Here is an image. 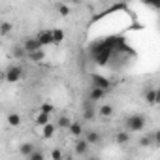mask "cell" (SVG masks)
I'll use <instances>...</instances> for the list:
<instances>
[{
    "label": "cell",
    "instance_id": "ffe728a7",
    "mask_svg": "<svg viewBox=\"0 0 160 160\" xmlns=\"http://www.w3.org/2000/svg\"><path fill=\"white\" fill-rule=\"evenodd\" d=\"M21 121H23V119H21L19 113H10V115H8V124H10V126H15V128H17V126L21 124Z\"/></svg>",
    "mask_w": 160,
    "mask_h": 160
},
{
    "label": "cell",
    "instance_id": "7c38bea8",
    "mask_svg": "<svg viewBox=\"0 0 160 160\" xmlns=\"http://www.w3.org/2000/svg\"><path fill=\"white\" fill-rule=\"evenodd\" d=\"M55 132H57V124H55V122H49V124H45V126L42 128V138H43V139H51V138L55 136Z\"/></svg>",
    "mask_w": 160,
    "mask_h": 160
},
{
    "label": "cell",
    "instance_id": "9a60e30c",
    "mask_svg": "<svg viewBox=\"0 0 160 160\" xmlns=\"http://www.w3.org/2000/svg\"><path fill=\"white\" fill-rule=\"evenodd\" d=\"M51 40H53L55 45L57 43H62L64 42V30L62 28H51Z\"/></svg>",
    "mask_w": 160,
    "mask_h": 160
},
{
    "label": "cell",
    "instance_id": "d6986e66",
    "mask_svg": "<svg viewBox=\"0 0 160 160\" xmlns=\"http://www.w3.org/2000/svg\"><path fill=\"white\" fill-rule=\"evenodd\" d=\"M34 122H36L40 128H43V126H45V124H49L51 121H49V115H45V113H40V111H38V115H36V121H34Z\"/></svg>",
    "mask_w": 160,
    "mask_h": 160
},
{
    "label": "cell",
    "instance_id": "30bf717a",
    "mask_svg": "<svg viewBox=\"0 0 160 160\" xmlns=\"http://www.w3.org/2000/svg\"><path fill=\"white\" fill-rule=\"evenodd\" d=\"M89 149H91V145H89L83 138H79V139L75 141V152H77V154H81V156H83V154L89 152Z\"/></svg>",
    "mask_w": 160,
    "mask_h": 160
},
{
    "label": "cell",
    "instance_id": "ba28073f",
    "mask_svg": "<svg viewBox=\"0 0 160 160\" xmlns=\"http://www.w3.org/2000/svg\"><path fill=\"white\" fill-rule=\"evenodd\" d=\"M106 94H108L106 91H100V89H94V87H92L91 92H89V102H91V104H92V102H102V100L106 98Z\"/></svg>",
    "mask_w": 160,
    "mask_h": 160
},
{
    "label": "cell",
    "instance_id": "44dd1931",
    "mask_svg": "<svg viewBox=\"0 0 160 160\" xmlns=\"http://www.w3.org/2000/svg\"><path fill=\"white\" fill-rule=\"evenodd\" d=\"M28 58H30L32 62H42V60L45 58V51H43V49L34 51V53H30V55H28Z\"/></svg>",
    "mask_w": 160,
    "mask_h": 160
},
{
    "label": "cell",
    "instance_id": "277c9868",
    "mask_svg": "<svg viewBox=\"0 0 160 160\" xmlns=\"http://www.w3.org/2000/svg\"><path fill=\"white\" fill-rule=\"evenodd\" d=\"M143 96H145V102L149 106H156L160 102V91H156V89H147L143 92Z\"/></svg>",
    "mask_w": 160,
    "mask_h": 160
},
{
    "label": "cell",
    "instance_id": "cb8c5ba5",
    "mask_svg": "<svg viewBox=\"0 0 160 160\" xmlns=\"http://www.w3.org/2000/svg\"><path fill=\"white\" fill-rule=\"evenodd\" d=\"M25 55H27V53H25V49H23L21 45H13V57H15V58L21 60V58H25Z\"/></svg>",
    "mask_w": 160,
    "mask_h": 160
},
{
    "label": "cell",
    "instance_id": "7a4b0ae2",
    "mask_svg": "<svg viewBox=\"0 0 160 160\" xmlns=\"http://www.w3.org/2000/svg\"><path fill=\"white\" fill-rule=\"evenodd\" d=\"M23 75H25V70H23V66H10L8 70H6V73H4V79L8 83H17V81H21L23 79Z\"/></svg>",
    "mask_w": 160,
    "mask_h": 160
},
{
    "label": "cell",
    "instance_id": "8992f818",
    "mask_svg": "<svg viewBox=\"0 0 160 160\" xmlns=\"http://www.w3.org/2000/svg\"><path fill=\"white\" fill-rule=\"evenodd\" d=\"M21 47L25 49V53H27V55H30V53H34V51H40V49H42V45L38 43V40H36V38H27V40H25V43H23Z\"/></svg>",
    "mask_w": 160,
    "mask_h": 160
},
{
    "label": "cell",
    "instance_id": "7402d4cb",
    "mask_svg": "<svg viewBox=\"0 0 160 160\" xmlns=\"http://www.w3.org/2000/svg\"><path fill=\"white\" fill-rule=\"evenodd\" d=\"M55 111V106L51 104V102H43L42 106H40V113H45V115H51Z\"/></svg>",
    "mask_w": 160,
    "mask_h": 160
},
{
    "label": "cell",
    "instance_id": "3957f363",
    "mask_svg": "<svg viewBox=\"0 0 160 160\" xmlns=\"http://www.w3.org/2000/svg\"><path fill=\"white\" fill-rule=\"evenodd\" d=\"M91 83L94 89H100V91H109L111 89V81L106 77V75H100V73H91Z\"/></svg>",
    "mask_w": 160,
    "mask_h": 160
},
{
    "label": "cell",
    "instance_id": "9c48e42d",
    "mask_svg": "<svg viewBox=\"0 0 160 160\" xmlns=\"http://www.w3.org/2000/svg\"><path fill=\"white\" fill-rule=\"evenodd\" d=\"M89 145H98L100 141H102V136H100V132H96V130H91V132H87L85 134V138H83Z\"/></svg>",
    "mask_w": 160,
    "mask_h": 160
},
{
    "label": "cell",
    "instance_id": "5b68a950",
    "mask_svg": "<svg viewBox=\"0 0 160 160\" xmlns=\"http://www.w3.org/2000/svg\"><path fill=\"white\" fill-rule=\"evenodd\" d=\"M34 38L38 40V43L42 45V49H43L45 45H51V43H53V40H51V28H47V30H40L38 36H34Z\"/></svg>",
    "mask_w": 160,
    "mask_h": 160
},
{
    "label": "cell",
    "instance_id": "5bb4252c",
    "mask_svg": "<svg viewBox=\"0 0 160 160\" xmlns=\"http://www.w3.org/2000/svg\"><path fill=\"white\" fill-rule=\"evenodd\" d=\"M34 151H36V147H34V143H30V141L19 145V154H21V156H27V158H28Z\"/></svg>",
    "mask_w": 160,
    "mask_h": 160
},
{
    "label": "cell",
    "instance_id": "2e32d148",
    "mask_svg": "<svg viewBox=\"0 0 160 160\" xmlns=\"http://www.w3.org/2000/svg\"><path fill=\"white\" fill-rule=\"evenodd\" d=\"M130 134L126 132V130H121V132H117L115 134V141L119 143V145H126V143H130Z\"/></svg>",
    "mask_w": 160,
    "mask_h": 160
},
{
    "label": "cell",
    "instance_id": "d4e9b609",
    "mask_svg": "<svg viewBox=\"0 0 160 160\" xmlns=\"http://www.w3.org/2000/svg\"><path fill=\"white\" fill-rule=\"evenodd\" d=\"M57 10H58V15H62V17L70 15V6H66V4H57Z\"/></svg>",
    "mask_w": 160,
    "mask_h": 160
},
{
    "label": "cell",
    "instance_id": "f1b7e54d",
    "mask_svg": "<svg viewBox=\"0 0 160 160\" xmlns=\"http://www.w3.org/2000/svg\"><path fill=\"white\" fill-rule=\"evenodd\" d=\"M91 160H98V158H91Z\"/></svg>",
    "mask_w": 160,
    "mask_h": 160
},
{
    "label": "cell",
    "instance_id": "4fadbf2b",
    "mask_svg": "<svg viewBox=\"0 0 160 160\" xmlns=\"http://www.w3.org/2000/svg\"><path fill=\"white\" fill-rule=\"evenodd\" d=\"M94 117H96V111H94L92 104H91V102L83 104V119H85V121H92Z\"/></svg>",
    "mask_w": 160,
    "mask_h": 160
},
{
    "label": "cell",
    "instance_id": "83f0119b",
    "mask_svg": "<svg viewBox=\"0 0 160 160\" xmlns=\"http://www.w3.org/2000/svg\"><path fill=\"white\" fill-rule=\"evenodd\" d=\"M62 160H73V158H72V156H66V158H62Z\"/></svg>",
    "mask_w": 160,
    "mask_h": 160
},
{
    "label": "cell",
    "instance_id": "484cf974",
    "mask_svg": "<svg viewBox=\"0 0 160 160\" xmlns=\"http://www.w3.org/2000/svg\"><path fill=\"white\" fill-rule=\"evenodd\" d=\"M28 160H45V154H43V151H40V149H36L30 156H28Z\"/></svg>",
    "mask_w": 160,
    "mask_h": 160
},
{
    "label": "cell",
    "instance_id": "ac0fdd59",
    "mask_svg": "<svg viewBox=\"0 0 160 160\" xmlns=\"http://www.w3.org/2000/svg\"><path fill=\"white\" fill-rule=\"evenodd\" d=\"M13 30V25L10 21H2L0 23V36H10Z\"/></svg>",
    "mask_w": 160,
    "mask_h": 160
},
{
    "label": "cell",
    "instance_id": "e0dca14e",
    "mask_svg": "<svg viewBox=\"0 0 160 160\" xmlns=\"http://www.w3.org/2000/svg\"><path fill=\"white\" fill-rule=\"evenodd\" d=\"M57 128H64V130H68L70 128V124H72V119L70 117H66V115H60L58 119H57Z\"/></svg>",
    "mask_w": 160,
    "mask_h": 160
},
{
    "label": "cell",
    "instance_id": "52a82bcc",
    "mask_svg": "<svg viewBox=\"0 0 160 160\" xmlns=\"http://www.w3.org/2000/svg\"><path fill=\"white\" fill-rule=\"evenodd\" d=\"M68 132H70V136H72V138L79 139V138L83 136V126H81V122H79V121H72V124H70Z\"/></svg>",
    "mask_w": 160,
    "mask_h": 160
},
{
    "label": "cell",
    "instance_id": "4316f807",
    "mask_svg": "<svg viewBox=\"0 0 160 160\" xmlns=\"http://www.w3.org/2000/svg\"><path fill=\"white\" fill-rule=\"evenodd\" d=\"M62 151L60 149H51V160H62Z\"/></svg>",
    "mask_w": 160,
    "mask_h": 160
},
{
    "label": "cell",
    "instance_id": "8fae6325",
    "mask_svg": "<svg viewBox=\"0 0 160 160\" xmlns=\"http://www.w3.org/2000/svg\"><path fill=\"white\" fill-rule=\"evenodd\" d=\"M113 113H115V109H113L111 104H102L100 109H98V115L102 119H109V117H113Z\"/></svg>",
    "mask_w": 160,
    "mask_h": 160
},
{
    "label": "cell",
    "instance_id": "6da1fadb",
    "mask_svg": "<svg viewBox=\"0 0 160 160\" xmlns=\"http://www.w3.org/2000/svg\"><path fill=\"white\" fill-rule=\"evenodd\" d=\"M145 122H147V119L143 117V115H130L128 119H126V132L128 134H134V132H143V128H145Z\"/></svg>",
    "mask_w": 160,
    "mask_h": 160
},
{
    "label": "cell",
    "instance_id": "603a6c76",
    "mask_svg": "<svg viewBox=\"0 0 160 160\" xmlns=\"http://www.w3.org/2000/svg\"><path fill=\"white\" fill-rule=\"evenodd\" d=\"M139 145H141V147H151V145H152V138H151V134L141 136V138H139Z\"/></svg>",
    "mask_w": 160,
    "mask_h": 160
}]
</instances>
